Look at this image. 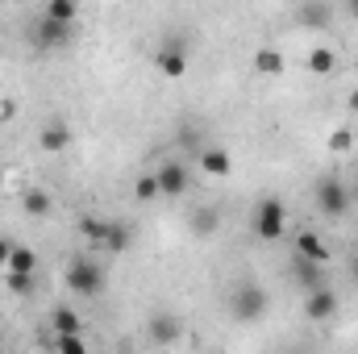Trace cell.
<instances>
[{"label": "cell", "instance_id": "cell-1", "mask_svg": "<svg viewBox=\"0 0 358 354\" xmlns=\"http://www.w3.org/2000/svg\"><path fill=\"white\" fill-rule=\"evenodd\" d=\"M250 229H255V238H263V242H279L283 229H287V204H283L279 196H263V200L255 204V213H250Z\"/></svg>", "mask_w": 358, "mask_h": 354}, {"label": "cell", "instance_id": "cell-2", "mask_svg": "<svg viewBox=\"0 0 358 354\" xmlns=\"http://www.w3.org/2000/svg\"><path fill=\"white\" fill-rule=\"evenodd\" d=\"M271 309V296L263 283H238L234 288V296H229V313H234V321H263Z\"/></svg>", "mask_w": 358, "mask_h": 354}, {"label": "cell", "instance_id": "cell-3", "mask_svg": "<svg viewBox=\"0 0 358 354\" xmlns=\"http://www.w3.org/2000/svg\"><path fill=\"white\" fill-rule=\"evenodd\" d=\"M313 196H317V208H321L325 217H346V213L355 208L350 183L338 179V176H321L317 179V187H313Z\"/></svg>", "mask_w": 358, "mask_h": 354}, {"label": "cell", "instance_id": "cell-4", "mask_svg": "<svg viewBox=\"0 0 358 354\" xmlns=\"http://www.w3.org/2000/svg\"><path fill=\"white\" fill-rule=\"evenodd\" d=\"M67 288L76 296H84V300H96L104 292V267L96 263V259H88V255L71 259V267H67Z\"/></svg>", "mask_w": 358, "mask_h": 354}, {"label": "cell", "instance_id": "cell-5", "mask_svg": "<svg viewBox=\"0 0 358 354\" xmlns=\"http://www.w3.org/2000/svg\"><path fill=\"white\" fill-rule=\"evenodd\" d=\"M155 67H159L163 80H183V76H187V42L167 38V42L159 46V55H155Z\"/></svg>", "mask_w": 358, "mask_h": 354}, {"label": "cell", "instance_id": "cell-6", "mask_svg": "<svg viewBox=\"0 0 358 354\" xmlns=\"http://www.w3.org/2000/svg\"><path fill=\"white\" fill-rule=\"evenodd\" d=\"M71 34H76V25H67V21H50V17L34 21V46L38 50H63V46H71Z\"/></svg>", "mask_w": 358, "mask_h": 354}, {"label": "cell", "instance_id": "cell-7", "mask_svg": "<svg viewBox=\"0 0 358 354\" xmlns=\"http://www.w3.org/2000/svg\"><path fill=\"white\" fill-rule=\"evenodd\" d=\"M155 176H159V192L171 196V200H179L183 192H192V167H187L183 159H167Z\"/></svg>", "mask_w": 358, "mask_h": 354}, {"label": "cell", "instance_id": "cell-8", "mask_svg": "<svg viewBox=\"0 0 358 354\" xmlns=\"http://www.w3.org/2000/svg\"><path fill=\"white\" fill-rule=\"evenodd\" d=\"M304 317L308 321H334L338 317V292L329 288V283H321V288H308V296H304Z\"/></svg>", "mask_w": 358, "mask_h": 354}, {"label": "cell", "instance_id": "cell-9", "mask_svg": "<svg viewBox=\"0 0 358 354\" xmlns=\"http://www.w3.org/2000/svg\"><path fill=\"white\" fill-rule=\"evenodd\" d=\"M104 255H125L129 246H134V229L125 225V221H104V234H100V242H96Z\"/></svg>", "mask_w": 358, "mask_h": 354}, {"label": "cell", "instance_id": "cell-10", "mask_svg": "<svg viewBox=\"0 0 358 354\" xmlns=\"http://www.w3.org/2000/svg\"><path fill=\"white\" fill-rule=\"evenodd\" d=\"M146 334H150V342H155V346H171V342L183 338V321L171 317V313H159V317H150V321H146Z\"/></svg>", "mask_w": 358, "mask_h": 354}, {"label": "cell", "instance_id": "cell-11", "mask_svg": "<svg viewBox=\"0 0 358 354\" xmlns=\"http://www.w3.org/2000/svg\"><path fill=\"white\" fill-rule=\"evenodd\" d=\"M196 163H200V171L213 179H225L234 171V159H229V150L225 146H204L200 155H196Z\"/></svg>", "mask_w": 358, "mask_h": 354}, {"label": "cell", "instance_id": "cell-12", "mask_svg": "<svg viewBox=\"0 0 358 354\" xmlns=\"http://www.w3.org/2000/svg\"><path fill=\"white\" fill-rule=\"evenodd\" d=\"M296 255L300 259H313V263H329V242L317 229H300L296 234Z\"/></svg>", "mask_w": 358, "mask_h": 354}, {"label": "cell", "instance_id": "cell-13", "mask_svg": "<svg viewBox=\"0 0 358 354\" xmlns=\"http://www.w3.org/2000/svg\"><path fill=\"white\" fill-rule=\"evenodd\" d=\"M38 142H42V150H46V155H63V150L71 146V129H67L63 121H46V125H42V134H38Z\"/></svg>", "mask_w": 358, "mask_h": 354}, {"label": "cell", "instance_id": "cell-14", "mask_svg": "<svg viewBox=\"0 0 358 354\" xmlns=\"http://www.w3.org/2000/svg\"><path fill=\"white\" fill-rule=\"evenodd\" d=\"M283 67H287V59H283L275 46H259V50H255V71H259V76L275 80V76H283Z\"/></svg>", "mask_w": 358, "mask_h": 354}, {"label": "cell", "instance_id": "cell-15", "mask_svg": "<svg viewBox=\"0 0 358 354\" xmlns=\"http://www.w3.org/2000/svg\"><path fill=\"white\" fill-rule=\"evenodd\" d=\"M304 67H308L313 76H334V71H338V50H329V46H313L308 59H304Z\"/></svg>", "mask_w": 358, "mask_h": 354}, {"label": "cell", "instance_id": "cell-16", "mask_svg": "<svg viewBox=\"0 0 358 354\" xmlns=\"http://www.w3.org/2000/svg\"><path fill=\"white\" fill-rule=\"evenodd\" d=\"M21 204H25L29 217H50V213H55V196H50L46 187H25Z\"/></svg>", "mask_w": 358, "mask_h": 354}, {"label": "cell", "instance_id": "cell-17", "mask_svg": "<svg viewBox=\"0 0 358 354\" xmlns=\"http://www.w3.org/2000/svg\"><path fill=\"white\" fill-rule=\"evenodd\" d=\"M42 17L76 25V17H80V0H42Z\"/></svg>", "mask_w": 358, "mask_h": 354}, {"label": "cell", "instance_id": "cell-18", "mask_svg": "<svg viewBox=\"0 0 358 354\" xmlns=\"http://www.w3.org/2000/svg\"><path fill=\"white\" fill-rule=\"evenodd\" d=\"M217 229H221V213L217 208H196L192 213V234L196 238H213Z\"/></svg>", "mask_w": 358, "mask_h": 354}, {"label": "cell", "instance_id": "cell-19", "mask_svg": "<svg viewBox=\"0 0 358 354\" xmlns=\"http://www.w3.org/2000/svg\"><path fill=\"white\" fill-rule=\"evenodd\" d=\"M46 325H50L55 334H80V330H84V321H80V313H76V309H67V304H63V309H55Z\"/></svg>", "mask_w": 358, "mask_h": 354}, {"label": "cell", "instance_id": "cell-20", "mask_svg": "<svg viewBox=\"0 0 358 354\" xmlns=\"http://www.w3.org/2000/svg\"><path fill=\"white\" fill-rule=\"evenodd\" d=\"M321 267H325V263H313V259H300V255H296L292 275H296V279H300V288L308 292V288H321V283H325V279H321Z\"/></svg>", "mask_w": 358, "mask_h": 354}, {"label": "cell", "instance_id": "cell-21", "mask_svg": "<svg viewBox=\"0 0 358 354\" xmlns=\"http://www.w3.org/2000/svg\"><path fill=\"white\" fill-rule=\"evenodd\" d=\"M329 17H334V8H329L325 0H308V4L300 8V21H304V25H313V29H325V25H329Z\"/></svg>", "mask_w": 358, "mask_h": 354}, {"label": "cell", "instance_id": "cell-22", "mask_svg": "<svg viewBox=\"0 0 358 354\" xmlns=\"http://www.w3.org/2000/svg\"><path fill=\"white\" fill-rule=\"evenodd\" d=\"M50 346L59 354H88V338H84V330H80V334H55Z\"/></svg>", "mask_w": 358, "mask_h": 354}, {"label": "cell", "instance_id": "cell-23", "mask_svg": "<svg viewBox=\"0 0 358 354\" xmlns=\"http://www.w3.org/2000/svg\"><path fill=\"white\" fill-rule=\"evenodd\" d=\"M34 267H38V255H34L29 246L13 242V250H8V263H4V271H34Z\"/></svg>", "mask_w": 358, "mask_h": 354}, {"label": "cell", "instance_id": "cell-24", "mask_svg": "<svg viewBox=\"0 0 358 354\" xmlns=\"http://www.w3.org/2000/svg\"><path fill=\"white\" fill-rule=\"evenodd\" d=\"M134 196L142 200V204H150V200H159L163 192H159V176L155 171H146V176H138V183H134Z\"/></svg>", "mask_w": 358, "mask_h": 354}, {"label": "cell", "instance_id": "cell-25", "mask_svg": "<svg viewBox=\"0 0 358 354\" xmlns=\"http://www.w3.org/2000/svg\"><path fill=\"white\" fill-rule=\"evenodd\" d=\"M350 150H355V134H350V129H334V134H329V155H342V159H346Z\"/></svg>", "mask_w": 358, "mask_h": 354}, {"label": "cell", "instance_id": "cell-26", "mask_svg": "<svg viewBox=\"0 0 358 354\" xmlns=\"http://www.w3.org/2000/svg\"><path fill=\"white\" fill-rule=\"evenodd\" d=\"M4 279H8V288L17 296H29L34 292V271H4Z\"/></svg>", "mask_w": 358, "mask_h": 354}, {"label": "cell", "instance_id": "cell-27", "mask_svg": "<svg viewBox=\"0 0 358 354\" xmlns=\"http://www.w3.org/2000/svg\"><path fill=\"white\" fill-rule=\"evenodd\" d=\"M179 146H183L187 155H200V150H204V146H200V134H196V125H183V129H179Z\"/></svg>", "mask_w": 358, "mask_h": 354}, {"label": "cell", "instance_id": "cell-28", "mask_svg": "<svg viewBox=\"0 0 358 354\" xmlns=\"http://www.w3.org/2000/svg\"><path fill=\"white\" fill-rule=\"evenodd\" d=\"M80 234H84L88 242H100V234H104V221H100V217H80Z\"/></svg>", "mask_w": 358, "mask_h": 354}, {"label": "cell", "instance_id": "cell-29", "mask_svg": "<svg viewBox=\"0 0 358 354\" xmlns=\"http://www.w3.org/2000/svg\"><path fill=\"white\" fill-rule=\"evenodd\" d=\"M346 113H350V117H358V88L346 96Z\"/></svg>", "mask_w": 358, "mask_h": 354}, {"label": "cell", "instance_id": "cell-30", "mask_svg": "<svg viewBox=\"0 0 358 354\" xmlns=\"http://www.w3.org/2000/svg\"><path fill=\"white\" fill-rule=\"evenodd\" d=\"M8 250H13V242H8V238H0V267L8 263Z\"/></svg>", "mask_w": 358, "mask_h": 354}, {"label": "cell", "instance_id": "cell-31", "mask_svg": "<svg viewBox=\"0 0 358 354\" xmlns=\"http://www.w3.org/2000/svg\"><path fill=\"white\" fill-rule=\"evenodd\" d=\"M346 17H350V21H358V0H346Z\"/></svg>", "mask_w": 358, "mask_h": 354}, {"label": "cell", "instance_id": "cell-32", "mask_svg": "<svg viewBox=\"0 0 358 354\" xmlns=\"http://www.w3.org/2000/svg\"><path fill=\"white\" fill-rule=\"evenodd\" d=\"M350 275H355V283H358V255L350 259Z\"/></svg>", "mask_w": 358, "mask_h": 354}, {"label": "cell", "instance_id": "cell-33", "mask_svg": "<svg viewBox=\"0 0 358 354\" xmlns=\"http://www.w3.org/2000/svg\"><path fill=\"white\" fill-rule=\"evenodd\" d=\"M350 196H355V204H358V179H355V183H350Z\"/></svg>", "mask_w": 358, "mask_h": 354}, {"label": "cell", "instance_id": "cell-34", "mask_svg": "<svg viewBox=\"0 0 358 354\" xmlns=\"http://www.w3.org/2000/svg\"><path fill=\"white\" fill-rule=\"evenodd\" d=\"M0 196H4V171H0Z\"/></svg>", "mask_w": 358, "mask_h": 354}]
</instances>
